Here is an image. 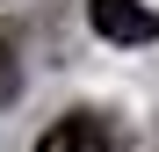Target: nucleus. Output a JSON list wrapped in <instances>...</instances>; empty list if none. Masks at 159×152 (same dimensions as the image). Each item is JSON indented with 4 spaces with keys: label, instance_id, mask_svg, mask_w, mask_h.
Here are the masks:
<instances>
[{
    "label": "nucleus",
    "instance_id": "f03ea898",
    "mask_svg": "<svg viewBox=\"0 0 159 152\" xmlns=\"http://www.w3.org/2000/svg\"><path fill=\"white\" fill-rule=\"evenodd\" d=\"M36 152H116V145H109V131L94 116H65V123H51L36 138Z\"/></svg>",
    "mask_w": 159,
    "mask_h": 152
},
{
    "label": "nucleus",
    "instance_id": "7ed1b4c3",
    "mask_svg": "<svg viewBox=\"0 0 159 152\" xmlns=\"http://www.w3.org/2000/svg\"><path fill=\"white\" fill-rule=\"evenodd\" d=\"M22 94V58H15V44L0 36V101H15Z\"/></svg>",
    "mask_w": 159,
    "mask_h": 152
},
{
    "label": "nucleus",
    "instance_id": "f257e3e1",
    "mask_svg": "<svg viewBox=\"0 0 159 152\" xmlns=\"http://www.w3.org/2000/svg\"><path fill=\"white\" fill-rule=\"evenodd\" d=\"M87 22H94V36H109V44H152L159 36V15L145 0H87Z\"/></svg>",
    "mask_w": 159,
    "mask_h": 152
}]
</instances>
